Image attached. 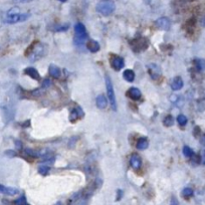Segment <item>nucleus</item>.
Instances as JSON below:
<instances>
[{
  "mask_svg": "<svg viewBox=\"0 0 205 205\" xmlns=\"http://www.w3.org/2000/svg\"><path fill=\"white\" fill-rule=\"evenodd\" d=\"M87 40V30L83 23H77L74 26V42L75 45H82Z\"/></svg>",
  "mask_w": 205,
  "mask_h": 205,
  "instance_id": "1",
  "label": "nucleus"
},
{
  "mask_svg": "<svg viewBox=\"0 0 205 205\" xmlns=\"http://www.w3.org/2000/svg\"><path fill=\"white\" fill-rule=\"evenodd\" d=\"M116 9V5L113 1L106 0V1H101L97 5V11L103 15H110Z\"/></svg>",
  "mask_w": 205,
  "mask_h": 205,
  "instance_id": "2",
  "label": "nucleus"
},
{
  "mask_svg": "<svg viewBox=\"0 0 205 205\" xmlns=\"http://www.w3.org/2000/svg\"><path fill=\"white\" fill-rule=\"evenodd\" d=\"M106 87H107V93H108V98L109 102L111 104V108L114 111H117V101H116V96L115 92H114V87L111 79L108 75H106Z\"/></svg>",
  "mask_w": 205,
  "mask_h": 205,
  "instance_id": "3",
  "label": "nucleus"
},
{
  "mask_svg": "<svg viewBox=\"0 0 205 205\" xmlns=\"http://www.w3.org/2000/svg\"><path fill=\"white\" fill-rule=\"evenodd\" d=\"M29 17V14L24 13H17V14H13V15H7L5 21L7 23H17V22H21V21H25L27 18Z\"/></svg>",
  "mask_w": 205,
  "mask_h": 205,
  "instance_id": "4",
  "label": "nucleus"
},
{
  "mask_svg": "<svg viewBox=\"0 0 205 205\" xmlns=\"http://www.w3.org/2000/svg\"><path fill=\"white\" fill-rule=\"evenodd\" d=\"M124 59L120 56H114L111 60V65L115 70H120L124 68Z\"/></svg>",
  "mask_w": 205,
  "mask_h": 205,
  "instance_id": "5",
  "label": "nucleus"
},
{
  "mask_svg": "<svg viewBox=\"0 0 205 205\" xmlns=\"http://www.w3.org/2000/svg\"><path fill=\"white\" fill-rule=\"evenodd\" d=\"M156 25L158 26L160 29H162V30H168L169 28H170L171 23H170V20L168 19V18L161 17V18H159V19L156 21Z\"/></svg>",
  "mask_w": 205,
  "mask_h": 205,
  "instance_id": "6",
  "label": "nucleus"
},
{
  "mask_svg": "<svg viewBox=\"0 0 205 205\" xmlns=\"http://www.w3.org/2000/svg\"><path fill=\"white\" fill-rule=\"evenodd\" d=\"M130 164L132 166V168H134L135 170H138L141 168L142 166V160L141 157L138 154H133L131 159H130Z\"/></svg>",
  "mask_w": 205,
  "mask_h": 205,
  "instance_id": "7",
  "label": "nucleus"
},
{
  "mask_svg": "<svg viewBox=\"0 0 205 205\" xmlns=\"http://www.w3.org/2000/svg\"><path fill=\"white\" fill-rule=\"evenodd\" d=\"M0 193L9 195V196H13V195H16L18 193V190L16 188L13 187H7V186H4L0 184Z\"/></svg>",
  "mask_w": 205,
  "mask_h": 205,
  "instance_id": "8",
  "label": "nucleus"
},
{
  "mask_svg": "<svg viewBox=\"0 0 205 205\" xmlns=\"http://www.w3.org/2000/svg\"><path fill=\"white\" fill-rule=\"evenodd\" d=\"M127 95H128V97L132 99V100H134V101H137V100H139L141 98V90L139 89H137V88H131L130 90L127 92Z\"/></svg>",
  "mask_w": 205,
  "mask_h": 205,
  "instance_id": "9",
  "label": "nucleus"
},
{
  "mask_svg": "<svg viewBox=\"0 0 205 205\" xmlns=\"http://www.w3.org/2000/svg\"><path fill=\"white\" fill-rule=\"evenodd\" d=\"M96 102H97V106L99 109H105L107 107V105H108V100L107 98L104 96V95H100V96L97 97V100H96Z\"/></svg>",
  "mask_w": 205,
  "mask_h": 205,
  "instance_id": "10",
  "label": "nucleus"
},
{
  "mask_svg": "<svg viewBox=\"0 0 205 205\" xmlns=\"http://www.w3.org/2000/svg\"><path fill=\"white\" fill-rule=\"evenodd\" d=\"M24 73L27 74V75H29V77L33 79H35V80H38L40 79V75L38 74V71H37L34 68H27L25 69Z\"/></svg>",
  "mask_w": 205,
  "mask_h": 205,
  "instance_id": "11",
  "label": "nucleus"
},
{
  "mask_svg": "<svg viewBox=\"0 0 205 205\" xmlns=\"http://www.w3.org/2000/svg\"><path fill=\"white\" fill-rule=\"evenodd\" d=\"M87 49L90 52H97L100 50V44L96 40H89L87 42Z\"/></svg>",
  "mask_w": 205,
  "mask_h": 205,
  "instance_id": "12",
  "label": "nucleus"
},
{
  "mask_svg": "<svg viewBox=\"0 0 205 205\" xmlns=\"http://www.w3.org/2000/svg\"><path fill=\"white\" fill-rule=\"evenodd\" d=\"M49 74L51 78L59 79L60 77V69L54 64H50L49 66Z\"/></svg>",
  "mask_w": 205,
  "mask_h": 205,
  "instance_id": "13",
  "label": "nucleus"
},
{
  "mask_svg": "<svg viewBox=\"0 0 205 205\" xmlns=\"http://www.w3.org/2000/svg\"><path fill=\"white\" fill-rule=\"evenodd\" d=\"M171 87H172V90H181L182 89V87H183V80H182V79L181 78H175L174 79V80H173V83H172V85H171Z\"/></svg>",
  "mask_w": 205,
  "mask_h": 205,
  "instance_id": "14",
  "label": "nucleus"
},
{
  "mask_svg": "<svg viewBox=\"0 0 205 205\" xmlns=\"http://www.w3.org/2000/svg\"><path fill=\"white\" fill-rule=\"evenodd\" d=\"M123 77H124V79L127 80V82H130L131 83L135 79V73L132 69H126L125 71H124Z\"/></svg>",
  "mask_w": 205,
  "mask_h": 205,
  "instance_id": "15",
  "label": "nucleus"
},
{
  "mask_svg": "<svg viewBox=\"0 0 205 205\" xmlns=\"http://www.w3.org/2000/svg\"><path fill=\"white\" fill-rule=\"evenodd\" d=\"M149 146V143L145 139V138H141V139L137 142V148L139 150H145Z\"/></svg>",
  "mask_w": 205,
  "mask_h": 205,
  "instance_id": "16",
  "label": "nucleus"
},
{
  "mask_svg": "<svg viewBox=\"0 0 205 205\" xmlns=\"http://www.w3.org/2000/svg\"><path fill=\"white\" fill-rule=\"evenodd\" d=\"M183 154H184L185 157H187V158H191V157H193V155H194L193 151L191 150V148H189L188 146L183 147Z\"/></svg>",
  "mask_w": 205,
  "mask_h": 205,
  "instance_id": "17",
  "label": "nucleus"
},
{
  "mask_svg": "<svg viewBox=\"0 0 205 205\" xmlns=\"http://www.w3.org/2000/svg\"><path fill=\"white\" fill-rule=\"evenodd\" d=\"M163 124H164V126H166V127H171L174 124V119H173V117L172 116H167L165 119H164V122H163Z\"/></svg>",
  "mask_w": 205,
  "mask_h": 205,
  "instance_id": "18",
  "label": "nucleus"
},
{
  "mask_svg": "<svg viewBox=\"0 0 205 205\" xmlns=\"http://www.w3.org/2000/svg\"><path fill=\"white\" fill-rule=\"evenodd\" d=\"M177 122L180 126H185L187 124V118H186L184 115H179L177 117Z\"/></svg>",
  "mask_w": 205,
  "mask_h": 205,
  "instance_id": "19",
  "label": "nucleus"
},
{
  "mask_svg": "<svg viewBox=\"0 0 205 205\" xmlns=\"http://www.w3.org/2000/svg\"><path fill=\"white\" fill-rule=\"evenodd\" d=\"M182 195L186 198L191 197L193 195V190L191 188H185V189H183V191H182Z\"/></svg>",
  "mask_w": 205,
  "mask_h": 205,
  "instance_id": "20",
  "label": "nucleus"
},
{
  "mask_svg": "<svg viewBox=\"0 0 205 205\" xmlns=\"http://www.w3.org/2000/svg\"><path fill=\"white\" fill-rule=\"evenodd\" d=\"M135 42V45H134V47H135V49H137L138 47H140V50L141 49H144V39H138V40H135L134 41Z\"/></svg>",
  "mask_w": 205,
  "mask_h": 205,
  "instance_id": "21",
  "label": "nucleus"
},
{
  "mask_svg": "<svg viewBox=\"0 0 205 205\" xmlns=\"http://www.w3.org/2000/svg\"><path fill=\"white\" fill-rule=\"evenodd\" d=\"M49 167H47V166H40L38 168V172L41 175H46L49 173Z\"/></svg>",
  "mask_w": 205,
  "mask_h": 205,
  "instance_id": "22",
  "label": "nucleus"
},
{
  "mask_svg": "<svg viewBox=\"0 0 205 205\" xmlns=\"http://www.w3.org/2000/svg\"><path fill=\"white\" fill-rule=\"evenodd\" d=\"M19 13V9L17 7H14V8H11L10 10L7 12V15H13V14H17Z\"/></svg>",
  "mask_w": 205,
  "mask_h": 205,
  "instance_id": "23",
  "label": "nucleus"
},
{
  "mask_svg": "<svg viewBox=\"0 0 205 205\" xmlns=\"http://www.w3.org/2000/svg\"><path fill=\"white\" fill-rule=\"evenodd\" d=\"M170 205H179V202H178V200L176 197H172L171 198V201H170Z\"/></svg>",
  "mask_w": 205,
  "mask_h": 205,
  "instance_id": "24",
  "label": "nucleus"
},
{
  "mask_svg": "<svg viewBox=\"0 0 205 205\" xmlns=\"http://www.w3.org/2000/svg\"><path fill=\"white\" fill-rule=\"evenodd\" d=\"M17 204H18V205H27L26 202H25V200H24V198H20V199L17 201Z\"/></svg>",
  "mask_w": 205,
  "mask_h": 205,
  "instance_id": "25",
  "label": "nucleus"
},
{
  "mask_svg": "<svg viewBox=\"0 0 205 205\" xmlns=\"http://www.w3.org/2000/svg\"><path fill=\"white\" fill-rule=\"evenodd\" d=\"M117 194H118V196H117V201L118 200H120L121 198H122V194H123V192H122V190H118V192H117Z\"/></svg>",
  "mask_w": 205,
  "mask_h": 205,
  "instance_id": "26",
  "label": "nucleus"
},
{
  "mask_svg": "<svg viewBox=\"0 0 205 205\" xmlns=\"http://www.w3.org/2000/svg\"><path fill=\"white\" fill-rule=\"evenodd\" d=\"M203 155H204V156L202 157V163L205 164V151L203 152Z\"/></svg>",
  "mask_w": 205,
  "mask_h": 205,
  "instance_id": "27",
  "label": "nucleus"
},
{
  "mask_svg": "<svg viewBox=\"0 0 205 205\" xmlns=\"http://www.w3.org/2000/svg\"><path fill=\"white\" fill-rule=\"evenodd\" d=\"M18 1H24V2H27V1H32V0H18Z\"/></svg>",
  "mask_w": 205,
  "mask_h": 205,
  "instance_id": "28",
  "label": "nucleus"
},
{
  "mask_svg": "<svg viewBox=\"0 0 205 205\" xmlns=\"http://www.w3.org/2000/svg\"><path fill=\"white\" fill-rule=\"evenodd\" d=\"M59 1H60V2H65V1H68V0H59Z\"/></svg>",
  "mask_w": 205,
  "mask_h": 205,
  "instance_id": "29",
  "label": "nucleus"
},
{
  "mask_svg": "<svg viewBox=\"0 0 205 205\" xmlns=\"http://www.w3.org/2000/svg\"><path fill=\"white\" fill-rule=\"evenodd\" d=\"M202 144H203V145L205 146V140H202Z\"/></svg>",
  "mask_w": 205,
  "mask_h": 205,
  "instance_id": "30",
  "label": "nucleus"
}]
</instances>
